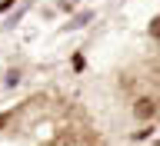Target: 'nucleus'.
<instances>
[{
    "instance_id": "1",
    "label": "nucleus",
    "mask_w": 160,
    "mask_h": 146,
    "mask_svg": "<svg viewBox=\"0 0 160 146\" xmlns=\"http://www.w3.org/2000/svg\"><path fill=\"white\" fill-rule=\"evenodd\" d=\"M153 113H157V100L143 97V100H137V103H133V116H137V120H150Z\"/></svg>"
},
{
    "instance_id": "2",
    "label": "nucleus",
    "mask_w": 160,
    "mask_h": 146,
    "mask_svg": "<svg viewBox=\"0 0 160 146\" xmlns=\"http://www.w3.org/2000/svg\"><path fill=\"white\" fill-rule=\"evenodd\" d=\"M150 33H153V37H160V20H153V23H150Z\"/></svg>"
},
{
    "instance_id": "3",
    "label": "nucleus",
    "mask_w": 160,
    "mask_h": 146,
    "mask_svg": "<svg viewBox=\"0 0 160 146\" xmlns=\"http://www.w3.org/2000/svg\"><path fill=\"white\" fill-rule=\"evenodd\" d=\"M3 123H7V116H0V126H3Z\"/></svg>"
}]
</instances>
